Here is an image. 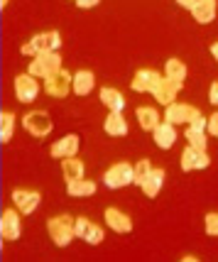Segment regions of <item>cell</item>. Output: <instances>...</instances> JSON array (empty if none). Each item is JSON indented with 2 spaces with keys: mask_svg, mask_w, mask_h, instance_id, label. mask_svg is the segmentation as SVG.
<instances>
[{
  "mask_svg": "<svg viewBox=\"0 0 218 262\" xmlns=\"http://www.w3.org/2000/svg\"><path fill=\"white\" fill-rule=\"evenodd\" d=\"M152 169H155V167H152L147 160H140L138 164H135V177H133V184L142 186V184H145V179L152 174Z\"/></svg>",
  "mask_w": 218,
  "mask_h": 262,
  "instance_id": "f1b7e54d",
  "label": "cell"
},
{
  "mask_svg": "<svg viewBox=\"0 0 218 262\" xmlns=\"http://www.w3.org/2000/svg\"><path fill=\"white\" fill-rule=\"evenodd\" d=\"M182 86L184 83H179V81H172V79H167V76H162L160 83H157V89H155V98H157V103L160 105H172L174 101H177V96H179V91H182Z\"/></svg>",
  "mask_w": 218,
  "mask_h": 262,
  "instance_id": "8fae6325",
  "label": "cell"
},
{
  "mask_svg": "<svg viewBox=\"0 0 218 262\" xmlns=\"http://www.w3.org/2000/svg\"><path fill=\"white\" fill-rule=\"evenodd\" d=\"M23 127L32 137H47L52 133V120L47 111H30L23 115Z\"/></svg>",
  "mask_w": 218,
  "mask_h": 262,
  "instance_id": "8992f818",
  "label": "cell"
},
{
  "mask_svg": "<svg viewBox=\"0 0 218 262\" xmlns=\"http://www.w3.org/2000/svg\"><path fill=\"white\" fill-rule=\"evenodd\" d=\"M8 3H10V0H0V8H8Z\"/></svg>",
  "mask_w": 218,
  "mask_h": 262,
  "instance_id": "d590c367",
  "label": "cell"
},
{
  "mask_svg": "<svg viewBox=\"0 0 218 262\" xmlns=\"http://www.w3.org/2000/svg\"><path fill=\"white\" fill-rule=\"evenodd\" d=\"M76 3V8H81V10H91V8H96L101 0H74Z\"/></svg>",
  "mask_w": 218,
  "mask_h": 262,
  "instance_id": "1f68e13d",
  "label": "cell"
},
{
  "mask_svg": "<svg viewBox=\"0 0 218 262\" xmlns=\"http://www.w3.org/2000/svg\"><path fill=\"white\" fill-rule=\"evenodd\" d=\"M71 89H74V76L67 69H59L57 74H52L49 79H45V91L52 98H67Z\"/></svg>",
  "mask_w": 218,
  "mask_h": 262,
  "instance_id": "277c9868",
  "label": "cell"
},
{
  "mask_svg": "<svg viewBox=\"0 0 218 262\" xmlns=\"http://www.w3.org/2000/svg\"><path fill=\"white\" fill-rule=\"evenodd\" d=\"M211 54H213V57H216V61H218V42H213V45H211Z\"/></svg>",
  "mask_w": 218,
  "mask_h": 262,
  "instance_id": "e575fe53",
  "label": "cell"
},
{
  "mask_svg": "<svg viewBox=\"0 0 218 262\" xmlns=\"http://www.w3.org/2000/svg\"><path fill=\"white\" fill-rule=\"evenodd\" d=\"M179 164H182L184 171H201L211 164V157L206 155V149H196L191 145H186L182 157H179Z\"/></svg>",
  "mask_w": 218,
  "mask_h": 262,
  "instance_id": "9c48e42d",
  "label": "cell"
},
{
  "mask_svg": "<svg viewBox=\"0 0 218 262\" xmlns=\"http://www.w3.org/2000/svg\"><path fill=\"white\" fill-rule=\"evenodd\" d=\"M160 79H162L160 71H155V69H140L138 74H135V79L130 81V86H133V91H138V93H152L157 89Z\"/></svg>",
  "mask_w": 218,
  "mask_h": 262,
  "instance_id": "4fadbf2b",
  "label": "cell"
},
{
  "mask_svg": "<svg viewBox=\"0 0 218 262\" xmlns=\"http://www.w3.org/2000/svg\"><path fill=\"white\" fill-rule=\"evenodd\" d=\"M59 69H61V57H59L57 52H45V54L32 57L27 71H30L32 76H37V79H49L52 74H57Z\"/></svg>",
  "mask_w": 218,
  "mask_h": 262,
  "instance_id": "3957f363",
  "label": "cell"
},
{
  "mask_svg": "<svg viewBox=\"0 0 218 262\" xmlns=\"http://www.w3.org/2000/svg\"><path fill=\"white\" fill-rule=\"evenodd\" d=\"M39 93V83H37V76H32L30 71L27 74H20L15 76V96L20 103H32Z\"/></svg>",
  "mask_w": 218,
  "mask_h": 262,
  "instance_id": "30bf717a",
  "label": "cell"
},
{
  "mask_svg": "<svg viewBox=\"0 0 218 262\" xmlns=\"http://www.w3.org/2000/svg\"><path fill=\"white\" fill-rule=\"evenodd\" d=\"M164 76L172 81H179L184 83L186 81V67H184V61L179 59H169V61H164Z\"/></svg>",
  "mask_w": 218,
  "mask_h": 262,
  "instance_id": "4316f807",
  "label": "cell"
},
{
  "mask_svg": "<svg viewBox=\"0 0 218 262\" xmlns=\"http://www.w3.org/2000/svg\"><path fill=\"white\" fill-rule=\"evenodd\" d=\"M105 223L108 228H113L115 233H130L133 230V221L127 213H123L120 208H105Z\"/></svg>",
  "mask_w": 218,
  "mask_h": 262,
  "instance_id": "ac0fdd59",
  "label": "cell"
},
{
  "mask_svg": "<svg viewBox=\"0 0 218 262\" xmlns=\"http://www.w3.org/2000/svg\"><path fill=\"white\" fill-rule=\"evenodd\" d=\"M83 162L76 160V157H67V160H61V174H64V179L71 182V179H83Z\"/></svg>",
  "mask_w": 218,
  "mask_h": 262,
  "instance_id": "d4e9b609",
  "label": "cell"
},
{
  "mask_svg": "<svg viewBox=\"0 0 218 262\" xmlns=\"http://www.w3.org/2000/svg\"><path fill=\"white\" fill-rule=\"evenodd\" d=\"M59 47H61V34L54 30V32L35 34L30 42H25L20 52L25 57H37V54H45V52H57Z\"/></svg>",
  "mask_w": 218,
  "mask_h": 262,
  "instance_id": "7a4b0ae2",
  "label": "cell"
},
{
  "mask_svg": "<svg viewBox=\"0 0 218 262\" xmlns=\"http://www.w3.org/2000/svg\"><path fill=\"white\" fill-rule=\"evenodd\" d=\"M133 177H135V167H130L127 162H118L111 169H105L103 184L108 189H123L127 184H133Z\"/></svg>",
  "mask_w": 218,
  "mask_h": 262,
  "instance_id": "5b68a950",
  "label": "cell"
},
{
  "mask_svg": "<svg viewBox=\"0 0 218 262\" xmlns=\"http://www.w3.org/2000/svg\"><path fill=\"white\" fill-rule=\"evenodd\" d=\"M164 177H167V174H164V169L155 167V169H152V174L145 179V184L140 186V189H142V194L147 196V199H155V196L160 194L162 184H164Z\"/></svg>",
  "mask_w": 218,
  "mask_h": 262,
  "instance_id": "cb8c5ba5",
  "label": "cell"
},
{
  "mask_svg": "<svg viewBox=\"0 0 218 262\" xmlns=\"http://www.w3.org/2000/svg\"><path fill=\"white\" fill-rule=\"evenodd\" d=\"M96 182L91 179H71L67 182V194L74 196V199H89V196L96 194Z\"/></svg>",
  "mask_w": 218,
  "mask_h": 262,
  "instance_id": "44dd1931",
  "label": "cell"
},
{
  "mask_svg": "<svg viewBox=\"0 0 218 262\" xmlns=\"http://www.w3.org/2000/svg\"><path fill=\"white\" fill-rule=\"evenodd\" d=\"M152 135H155V142H157V147L160 149H172L174 142H177V130H174L172 123H160V125L152 130Z\"/></svg>",
  "mask_w": 218,
  "mask_h": 262,
  "instance_id": "d6986e66",
  "label": "cell"
},
{
  "mask_svg": "<svg viewBox=\"0 0 218 262\" xmlns=\"http://www.w3.org/2000/svg\"><path fill=\"white\" fill-rule=\"evenodd\" d=\"M208 135L218 140V113H213L208 118Z\"/></svg>",
  "mask_w": 218,
  "mask_h": 262,
  "instance_id": "4dcf8cb0",
  "label": "cell"
},
{
  "mask_svg": "<svg viewBox=\"0 0 218 262\" xmlns=\"http://www.w3.org/2000/svg\"><path fill=\"white\" fill-rule=\"evenodd\" d=\"M12 201H15V206L20 208V213L30 216V213H35L37 211V206H39V201H42V196H39V191L15 189V191H12Z\"/></svg>",
  "mask_w": 218,
  "mask_h": 262,
  "instance_id": "5bb4252c",
  "label": "cell"
},
{
  "mask_svg": "<svg viewBox=\"0 0 218 262\" xmlns=\"http://www.w3.org/2000/svg\"><path fill=\"white\" fill-rule=\"evenodd\" d=\"M216 12H218V3L216 0H196L194 8H191V15L199 25H208L216 20Z\"/></svg>",
  "mask_w": 218,
  "mask_h": 262,
  "instance_id": "e0dca14e",
  "label": "cell"
},
{
  "mask_svg": "<svg viewBox=\"0 0 218 262\" xmlns=\"http://www.w3.org/2000/svg\"><path fill=\"white\" fill-rule=\"evenodd\" d=\"M76 152H79V135H64L61 140H57V142L52 145V149H49V155L57 157V160L76 157Z\"/></svg>",
  "mask_w": 218,
  "mask_h": 262,
  "instance_id": "2e32d148",
  "label": "cell"
},
{
  "mask_svg": "<svg viewBox=\"0 0 218 262\" xmlns=\"http://www.w3.org/2000/svg\"><path fill=\"white\" fill-rule=\"evenodd\" d=\"M101 103H103L108 111H113V113H123L125 96L118 91V89H101Z\"/></svg>",
  "mask_w": 218,
  "mask_h": 262,
  "instance_id": "603a6c76",
  "label": "cell"
},
{
  "mask_svg": "<svg viewBox=\"0 0 218 262\" xmlns=\"http://www.w3.org/2000/svg\"><path fill=\"white\" fill-rule=\"evenodd\" d=\"M204 228H206V233L211 238H218V213H206Z\"/></svg>",
  "mask_w": 218,
  "mask_h": 262,
  "instance_id": "f546056e",
  "label": "cell"
},
{
  "mask_svg": "<svg viewBox=\"0 0 218 262\" xmlns=\"http://www.w3.org/2000/svg\"><path fill=\"white\" fill-rule=\"evenodd\" d=\"M103 130H105V135H111V137H125L127 135V120L123 118V113L108 111V118L103 120Z\"/></svg>",
  "mask_w": 218,
  "mask_h": 262,
  "instance_id": "ffe728a7",
  "label": "cell"
},
{
  "mask_svg": "<svg viewBox=\"0 0 218 262\" xmlns=\"http://www.w3.org/2000/svg\"><path fill=\"white\" fill-rule=\"evenodd\" d=\"M177 3H179L182 8H186V10H191V8H194V3H196V0H177Z\"/></svg>",
  "mask_w": 218,
  "mask_h": 262,
  "instance_id": "836d02e7",
  "label": "cell"
},
{
  "mask_svg": "<svg viewBox=\"0 0 218 262\" xmlns=\"http://www.w3.org/2000/svg\"><path fill=\"white\" fill-rule=\"evenodd\" d=\"M12 135H15V115L3 111L0 113V140L3 142H10Z\"/></svg>",
  "mask_w": 218,
  "mask_h": 262,
  "instance_id": "83f0119b",
  "label": "cell"
},
{
  "mask_svg": "<svg viewBox=\"0 0 218 262\" xmlns=\"http://www.w3.org/2000/svg\"><path fill=\"white\" fill-rule=\"evenodd\" d=\"M208 101L213 103V105H218V81H213V83H211V91H208Z\"/></svg>",
  "mask_w": 218,
  "mask_h": 262,
  "instance_id": "d6a6232c",
  "label": "cell"
},
{
  "mask_svg": "<svg viewBox=\"0 0 218 262\" xmlns=\"http://www.w3.org/2000/svg\"><path fill=\"white\" fill-rule=\"evenodd\" d=\"M76 238H81L89 245H101L105 238V233L101 226L91 223L89 218H76Z\"/></svg>",
  "mask_w": 218,
  "mask_h": 262,
  "instance_id": "7c38bea8",
  "label": "cell"
},
{
  "mask_svg": "<svg viewBox=\"0 0 218 262\" xmlns=\"http://www.w3.org/2000/svg\"><path fill=\"white\" fill-rule=\"evenodd\" d=\"M186 140H189V145L196 149H206L208 145V118L204 115H196L194 120L186 125Z\"/></svg>",
  "mask_w": 218,
  "mask_h": 262,
  "instance_id": "52a82bcc",
  "label": "cell"
},
{
  "mask_svg": "<svg viewBox=\"0 0 218 262\" xmlns=\"http://www.w3.org/2000/svg\"><path fill=\"white\" fill-rule=\"evenodd\" d=\"M196 115H201V111L196 105H186V103H172L164 111V120L172 125H189Z\"/></svg>",
  "mask_w": 218,
  "mask_h": 262,
  "instance_id": "ba28073f",
  "label": "cell"
},
{
  "mask_svg": "<svg viewBox=\"0 0 218 262\" xmlns=\"http://www.w3.org/2000/svg\"><path fill=\"white\" fill-rule=\"evenodd\" d=\"M138 123L142 130L152 133L155 127L160 125V113L155 108H149V105H142V108H138Z\"/></svg>",
  "mask_w": 218,
  "mask_h": 262,
  "instance_id": "484cf974",
  "label": "cell"
},
{
  "mask_svg": "<svg viewBox=\"0 0 218 262\" xmlns=\"http://www.w3.org/2000/svg\"><path fill=\"white\" fill-rule=\"evenodd\" d=\"M20 233H23L20 216L15 213V208H5L3 218H0V235H3V240H17Z\"/></svg>",
  "mask_w": 218,
  "mask_h": 262,
  "instance_id": "9a60e30c",
  "label": "cell"
},
{
  "mask_svg": "<svg viewBox=\"0 0 218 262\" xmlns=\"http://www.w3.org/2000/svg\"><path fill=\"white\" fill-rule=\"evenodd\" d=\"M47 230H49V238L57 248H67L76 238V221L71 216H54L47 221Z\"/></svg>",
  "mask_w": 218,
  "mask_h": 262,
  "instance_id": "6da1fadb",
  "label": "cell"
},
{
  "mask_svg": "<svg viewBox=\"0 0 218 262\" xmlns=\"http://www.w3.org/2000/svg\"><path fill=\"white\" fill-rule=\"evenodd\" d=\"M93 86H96V76H93V71L89 69H81L74 74V93L76 96H89L93 91Z\"/></svg>",
  "mask_w": 218,
  "mask_h": 262,
  "instance_id": "7402d4cb",
  "label": "cell"
}]
</instances>
